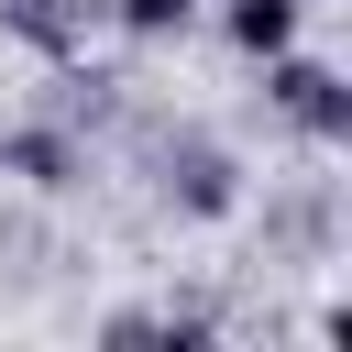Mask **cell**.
<instances>
[{"mask_svg": "<svg viewBox=\"0 0 352 352\" xmlns=\"http://www.w3.org/2000/svg\"><path fill=\"white\" fill-rule=\"evenodd\" d=\"M264 66H275V110H297L319 143H341V132H352V88H341L330 66H308V55H264Z\"/></svg>", "mask_w": 352, "mask_h": 352, "instance_id": "1", "label": "cell"}, {"mask_svg": "<svg viewBox=\"0 0 352 352\" xmlns=\"http://www.w3.org/2000/svg\"><path fill=\"white\" fill-rule=\"evenodd\" d=\"M176 176H187V209H209V220L231 209V154H187Z\"/></svg>", "mask_w": 352, "mask_h": 352, "instance_id": "4", "label": "cell"}, {"mask_svg": "<svg viewBox=\"0 0 352 352\" xmlns=\"http://www.w3.org/2000/svg\"><path fill=\"white\" fill-rule=\"evenodd\" d=\"M0 165H11L22 187H77V143H66V132H11Z\"/></svg>", "mask_w": 352, "mask_h": 352, "instance_id": "2", "label": "cell"}, {"mask_svg": "<svg viewBox=\"0 0 352 352\" xmlns=\"http://www.w3.org/2000/svg\"><path fill=\"white\" fill-rule=\"evenodd\" d=\"M187 11H198V0H121L132 33H187Z\"/></svg>", "mask_w": 352, "mask_h": 352, "instance_id": "5", "label": "cell"}, {"mask_svg": "<svg viewBox=\"0 0 352 352\" xmlns=\"http://www.w3.org/2000/svg\"><path fill=\"white\" fill-rule=\"evenodd\" d=\"M231 44L242 55H286L297 44V0H231Z\"/></svg>", "mask_w": 352, "mask_h": 352, "instance_id": "3", "label": "cell"}]
</instances>
